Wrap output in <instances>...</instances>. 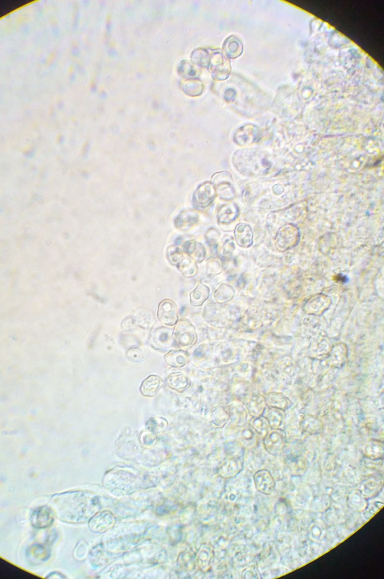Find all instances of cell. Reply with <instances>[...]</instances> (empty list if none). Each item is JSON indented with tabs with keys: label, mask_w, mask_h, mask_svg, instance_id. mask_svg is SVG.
I'll return each mask as SVG.
<instances>
[{
	"label": "cell",
	"mask_w": 384,
	"mask_h": 579,
	"mask_svg": "<svg viewBox=\"0 0 384 579\" xmlns=\"http://www.w3.org/2000/svg\"><path fill=\"white\" fill-rule=\"evenodd\" d=\"M270 413L267 416L266 420L270 426L275 430H279L282 425L284 417H283V410L272 409Z\"/></svg>",
	"instance_id": "obj_15"
},
{
	"label": "cell",
	"mask_w": 384,
	"mask_h": 579,
	"mask_svg": "<svg viewBox=\"0 0 384 579\" xmlns=\"http://www.w3.org/2000/svg\"><path fill=\"white\" fill-rule=\"evenodd\" d=\"M215 190L212 185L205 184L200 187L196 194V202L199 207H206L213 201Z\"/></svg>",
	"instance_id": "obj_9"
},
{
	"label": "cell",
	"mask_w": 384,
	"mask_h": 579,
	"mask_svg": "<svg viewBox=\"0 0 384 579\" xmlns=\"http://www.w3.org/2000/svg\"><path fill=\"white\" fill-rule=\"evenodd\" d=\"M242 469V462L237 459H228L222 464L221 471L222 477L228 478L236 476Z\"/></svg>",
	"instance_id": "obj_10"
},
{
	"label": "cell",
	"mask_w": 384,
	"mask_h": 579,
	"mask_svg": "<svg viewBox=\"0 0 384 579\" xmlns=\"http://www.w3.org/2000/svg\"><path fill=\"white\" fill-rule=\"evenodd\" d=\"M237 213V208L235 205H225L219 211V221L222 223H229L235 219Z\"/></svg>",
	"instance_id": "obj_14"
},
{
	"label": "cell",
	"mask_w": 384,
	"mask_h": 579,
	"mask_svg": "<svg viewBox=\"0 0 384 579\" xmlns=\"http://www.w3.org/2000/svg\"><path fill=\"white\" fill-rule=\"evenodd\" d=\"M251 404L253 406L249 405L251 406L250 410H252L255 416H259L261 414H262L266 404L264 397H256V399L252 400Z\"/></svg>",
	"instance_id": "obj_16"
},
{
	"label": "cell",
	"mask_w": 384,
	"mask_h": 579,
	"mask_svg": "<svg viewBox=\"0 0 384 579\" xmlns=\"http://www.w3.org/2000/svg\"><path fill=\"white\" fill-rule=\"evenodd\" d=\"M285 435L283 431L277 430L266 435L264 445L267 452L273 455L279 454L285 447Z\"/></svg>",
	"instance_id": "obj_4"
},
{
	"label": "cell",
	"mask_w": 384,
	"mask_h": 579,
	"mask_svg": "<svg viewBox=\"0 0 384 579\" xmlns=\"http://www.w3.org/2000/svg\"><path fill=\"white\" fill-rule=\"evenodd\" d=\"M254 482L257 491L265 495H270L274 492L276 483L270 472L261 470L254 475Z\"/></svg>",
	"instance_id": "obj_3"
},
{
	"label": "cell",
	"mask_w": 384,
	"mask_h": 579,
	"mask_svg": "<svg viewBox=\"0 0 384 579\" xmlns=\"http://www.w3.org/2000/svg\"><path fill=\"white\" fill-rule=\"evenodd\" d=\"M113 520V517L110 513L104 512L92 517L89 525L92 531L102 532L112 525Z\"/></svg>",
	"instance_id": "obj_6"
},
{
	"label": "cell",
	"mask_w": 384,
	"mask_h": 579,
	"mask_svg": "<svg viewBox=\"0 0 384 579\" xmlns=\"http://www.w3.org/2000/svg\"><path fill=\"white\" fill-rule=\"evenodd\" d=\"M158 317L160 321L166 325L175 324L178 317L175 303L168 300L161 303L159 307Z\"/></svg>",
	"instance_id": "obj_5"
},
{
	"label": "cell",
	"mask_w": 384,
	"mask_h": 579,
	"mask_svg": "<svg viewBox=\"0 0 384 579\" xmlns=\"http://www.w3.org/2000/svg\"><path fill=\"white\" fill-rule=\"evenodd\" d=\"M161 385L160 378L157 376H151L143 382L141 391L146 396L153 397L157 394Z\"/></svg>",
	"instance_id": "obj_11"
},
{
	"label": "cell",
	"mask_w": 384,
	"mask_h": 579,
	"mask_svg": "<svg viewBox=\"0 0 384 579\" xmlns=\"http://www.w3.org/2000/svg\"><path fill=\"white\" fill-rule=\"evenodd\" d=\"M209 289L203 285H199L191 294V302L194 305H200L209 297Z\"/></svg>",
	"instance_id": "obj_13"
},
{
	"label": "cell",
	"mask_w": 384,
	"mask_h": 579,
	"mask_svg": "<svg viewBox=\"0 0 384 579\" xmlns=\"http://www.w3.org/2000/svg\"><path fill=\"white\" fill-rule=\"evenodd\" d=\"M268 422V421H267ZM266 422V419H261L260 417H257L256 421L254 422V427L256 431L260 433L261 435L265 434V437L268 433V422Z\"/></svg>",
	"instance_id": "obj_17"
},
{
	"label": "cell",
	"mask_w": 384,
	"mask_h": 579,
	"mask_svg": "<svg viewBox=\"0 0 384 579\" xmlns=\"http://www.w3.org/2000/svg\"><path fill=\"white\" fill-rule=\"evenodd\" d=\"M303 428L305 432L311 434H316L321 433L322 430V423L315 417L310 416H306L303 421Z\"/></svg>",
	"instance_id": "obj_12"
},
{
	"label": "cell",
	"mask_w": 384,
	"mask_h": 579,
	"mask_svg": "<svg viewBox=\"0 0 384 579\" xmlns=\"http://www.w3.org/2000/svg\"><path fill=\"white\" fill-rule=\"evenodd\" d=\"M55 516L51 507L42 506L38 507L32 512L31 517L32 526L36 529L47 528L53 525Z\"/></svg>",
	"instance_id": "obj_2"
},
{
	"label": "cell",
	"mask_w": 384,
	"mask_h": 579,
	"mask_svg": "<svg viewBox=\"0 0 384 579\" xmlns=\"http://www.w3.org/2000/svg\"><path fill=\"white\" fill-rule=\"evenodd\" d=\"M265 403L272 409L285 410L289 404V400L284 394L271 393L264 397Z\"/></svg>",
	"instance_id": "obj_8"
},
{
	"label": "cell",
	"mask_w": 384,
	"mask_h": 579,
	"mask_svg": "<svg viewBox=\"0 0 384 579\" xmlns=\"http://www.w3.org/2000/svg\"><path fill=\"white\" fill-rule=\"evenodd\" d=\"M52 507L60 521L71 524L85 522L87 516L88 497L82 491H71L53 495Z\"/></svg>",
	"instance_id": "obj_1"
},
{
	"label": "cell",
	"mask_w": 384,
	"mask_h": 579,
	"mask_svg": "<svg viewBox=\"0 0 384 579\" xmlns=\"http://www.w3.org/2000/svg\"><path fill=\"white\" fill-rule=\"evenodd\" d=\"M236 241L239 245L243 247H248L253 243V231L248 225L241 224L238 225L236 232Z\"/></svg>",
	"instance_id": "obj_7"
}]
</instances>
